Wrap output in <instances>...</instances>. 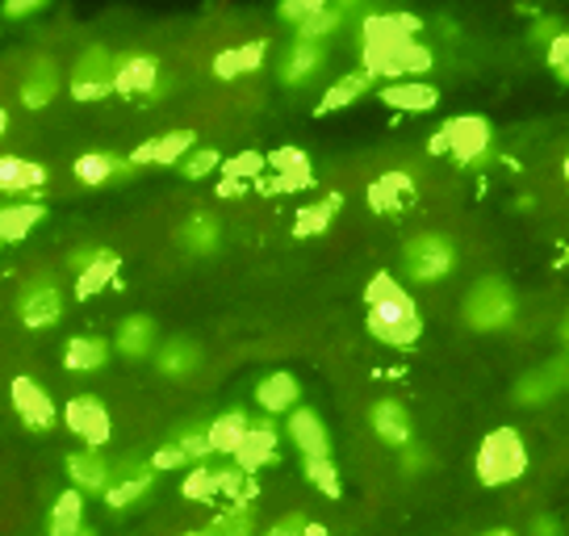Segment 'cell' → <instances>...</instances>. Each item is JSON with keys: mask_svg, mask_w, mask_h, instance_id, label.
Listing matches in <instances>:
<instances>
[{"mask_svg": "<svg viewBox=\"0 0 569 536\" xmlns=\"http://www.w3.org/2000/svg\"><path fill=\"white\" fill-rule=\"evenodd\" d=\"M360 59L373 80L398 85V80H419L431 72V51L419 42V18L410 13H369L360 21Z\"/></svg>", "mask_w": 569, "mask_h": 536, "instance_id": "cell-1", "label": "cell"}, {"mask_svg": "<svg viewBox=\"0 0 569 536\" xmlns=\"http://www.w3.org/2000/svg\"><path fill=\"white\" fill-rule=\"evenodd\" d=\"M365 302H369V331L377 344H386V348H415L419 344L423 315H419V302L410 298V289L393 272H377L365 289Z\"/></svg>", "mask_w": 569, "mask_h": 536, "instance_id": "cell-2", "label": "cell"}, {"mask_svg": "<svg viewBox=\"0 0 569 536\" xmlns=\"http://www.w3.org/2000/svg\"><path fill=\"white\" fill-rule=\"evenodd\" d=\"M478 483L481 486H507L528 474V445L516 428H495L478 445Z\"/></svg>", "mask_w": 569, "mask_h": 536, "instance_id": "cell-3", "label": "cell"}, {"mask_svg": "<svg viewBox=\"0 0 569 536\" xmlns=\"http://www.w3.org/2000/svg\"><path fill=\"white\" fill-rule=\"evenodd\" d=\"M490 143H495V126L486 122V118H478V113H461V118H448L431 135L427 151L431 156H452L457 163L469 168V163H478L490 151Z\"/></svg>", "mask_w": 569, "mask_h": 536, "instance_id": "cell-4", "label": "cell"}, {"mask_svg": "<svg viewBox=\"0 0 569 536\" xmlns=\"http://www.w3.org/2000/svg\"><path fill=\"white\" fill-rule=\"evenodd\" d=\"M402 268H407L410 281L436 286V281H445L448 272L457 268V244L440 231L410 235L407 244H402Z\"/></svg>", "mask_w": 569, "mask_h": 536, "instance_id": "cell-5", "label": "cell"}, {"mask_svg": "<svg viewBox=\"0 0 569 536\" xmlns=\"http://www.w3.org/2000/svg\"><path fill=\"white\" fill-rule=\"evenodd\" d=\"M461 310L473 331H498V327H507V322L516 319V289L507 286L502 277H481L478 286L465 294Z\"/></svg>", "mask_w": 569, "mask_h": 536, "instance_id": "cell-6", "label": "cell"}, {"mask_svg": "<svg viewBox=\"0 0 569 536\" xmlns=\"http://www.w3.org/2000/svg\"><path fill=\"white\" fill-rule=\"evenodd\" d=\"M180 495L193 503H206V499H251L256 490H251L248 474L239 469V465H193V474L184 478V486H180Z\"/></svg>", "mask_w": 569, "mask_h": 536, "instance_id": "cell-7", "label": "cell"}, {"mask_svg": "<svg viewBox=\"0 0 569 536\" xmlns=\"http://www.w3.org/2000/svg\"><path fill=\"white\" fill-rule=\"evenodd\" d=\"M68 89L80 106H97V101L113 97V54H109V47H89L76 59Z\"/></svg>", "mask_w": 569, "mask_h": 536, "instance_id": "cell-8", "label": "cell"}, {"mask_svg": "<svg viewBox=\"0 0 569 536\" xmlns=\"http://www.w3.org/2000/svg\"><path fill=\"white\" fill-rule=\"evenodd\" d=\"M63 424H68V431L80 445L97 448V453H101V448L109 445V436H113V419H109L106 403H101L97 394H76V398H68Z\"/></svg>", "mask_w": 569, "mask_h": 536, "instance_id": "cell-9", "label": "cell"}, {"mask_svg": "<svg viewBox=\"0 0 569 536\" xmlns=\"http://www.w3.org/2000/svg\"><path fill=\"white\" fill-rule=\"evenodd\" d=\"M18 319L30 331H47V327H54V322L63 319V289H59V281L38 277V281H30V286L21 289Z\"/></svg>", "mask_w": 569, "mask_h": 536, "instance_id": "cell-10", "label": "cell"}, {"mask_svg": "<svg viewBox=\"0 0 569 536\" xmlns=\"http://www.w3.org/2000/svg\"><path fill=\"white\" fill-rule=\"evenodd\" d=\"M160 483V474L156 469H147V465H139L134 457H126L122 469L113 465V483H109L106 490V507L118 516V512H130L134 503H142L147 495H151V486Z\"/></svg>", "mask_w": 569, "mask_h": 536, "instance_id": "cell-11", "label": "cell"}, {"mask_svg": "<svg viewBox=\"0 0 569 536\" xmlns=\"http://www.w3.org/2000/svg\"><path fill=\"white\" fill-rule=\"evenodd\" d=\"M264 172H272V180H260V189H272V193H302L315 185L310 156L298 147H281V151L264 156Z\"/></svg>", "mask_w": 569, "mask_h": 536, "instance_id": "cell-12", "label": "cell"}, {"mask_svg": "<svg viewBox=\"0 0 569 536\" xmlns=\"http://www.w3.org/2000/svg\"><path fill=\"white\" fill-rule=\"evenodd\" d=\"M277 448H281V431H277V424H272L268 415H260V419H251L248 436L234 448V465L251 478L256 469H264V465L277 461Z\"/></svg>", "mask_w": 569, "mask_h": 536, "instance_id": "cell-13", "label": "cell"}, {"mask_svg": "<svg viewBox=\"0 0 569 536\" xmlns=\"http://www.w3.org/2000/svg\"><path fill=\"white\" fill-rule=\"evenodd\" d=\"M9 398H13V411H18V419L30 431H51L54 428L59 411H54L51 394L42 390L34 377H13V386H9Z\"/></svg>", "mask_w": 569, "mask_h": 536, "instance_id": "cell-14", "label": "cell"}, {"mask_svg": "<svg viewBox=\"0 0 569 536\" xmlns=\"http://www.w3.org/2000/svg\"><path fill=\"white\" fill-rule=\"evenodd\" d=\"M160 85V59L156 54L126 51L113 54V92L118 97H142Z\"/></svg>", "mask_w": 569, "mask_h": 536, "instance_id": "cell-15", "label": "cell"}, {"mask_svg": "<svg viewBox=\"0 0 569 536\" xmlns=\"http://www.w3.org/2000/svg\"><path fill=\"white\" fill-rule=\"evenodd\" d=\"M284 431H289V440H293V448L302 453L306 461L331 457V431H327V424L319 419V411H310V407H293Z\"/></svg>", "mask_w": 569, "mask_h": 536, "instance_id": "cell-16", "label": "cell"}, {"mask_svg": "<svg viewBox=\"0 0 569 536\" xmlns=\"http://www.w3.org/2000/svg\"><path fill=\"white\" fill-rule=\"evenodd\" d=\"M197 147V135L193 130H163V135H156V139H147L142 147H134L126 160L130 163H156V168H177L189 151Z\"/></svg>", "mask_w": 569, "mask_h": 536, "instance_id": "cell-17", "label": "cell"}, {"mask_svg": "<svg viewBox=\"0 0 569 536\" xmlns=\"http://www.w3.org/2000/svg\"><path fill=\"white\" fill-rule=\"evenodd\" d=\"M369 424H373L377 440L390 448H407L415 440V419H410L407 403H398V398H377Z\"/></svg>", "mask_w": 569, "mask_h": 536, "instance_id": "cell-18", "label": "cell"}, {"mask_svg": "<svg viewBox=\"0 0 569 536\" xmlns=\"http://www.w3.org/2000/svg\"><path fill=\"white\" fill-rule=\"evenodd\" d=\"M68 478H71V490H80L84 499L89 495H106L109 483H113V465L97 448H76L68 457Z\"/></svg>", "mask_w": 569, "mask_h": 536, "instance_id": "cell-19", "label": "cell"}, {"mask_svg": "<svg viewBox=\"0 0 569 536\" xmlns=\"http://www.w3.org/2000/svg\"><path fill=\"white\" fill-rule=\"evenodd\" d=\"M109 348H118V353L130 360H147L160 348V322L151 319V315H126V319L118 322Z\"/></svg>", "mask_w": 569, "mask_h": 536, "instance_id": "cell-20", "label": "cell"}, {"mask_svg": "<svg viewBox=\"0 0 569 536\" xmlns=\"http://www.w3.org/2000/svg\"><path fill=\"white\" fill-rule=\"evenodd\" d=\"M415 180L407 172H386V177H377L369 185V210L373 215H407L410 206H415Z\"/></svg>", "mask_w": 569, "mask_h": 536, "instance_id": "cell-21", "label": "cell"}, {"mask_svg": "<svg viewBox=\"0 0 569 536\" xmlns=\"http://www.w3.org/2000/svg\"><path fill=\"white\" fill-rule=\"evenodd\" d=\"M322 63H327V51H322L319 42H289L281 54V68H277V76H281V85H289V89H298V85H306V80H315V76L322 72Z\"/></svg>", "mask_w": 569, "mask_h": 536, "instance_id": "cell-22", "label": "cell"}, {"mask_svg": "<svg viewBox=\"0 0 569 536\" xmlns=\"http://www.w3.org/2000/svg\"><path fill=\"white\" fill-rule=\"evenodd\" d=\"M256 407L272 419V415H289L293 407H302V386H298V377L277 369V374H268L260 386H256Z\"/></svg>", "mask_w": 569, "mask_h": 536, "instance_id": "cell-23", "label": "cell"}, {"mask_svg": "<svg viewBox=\"0 0 569 536\" xmlns=\"http://www.w3.org/2000/svg\"><path fill=\"white\" fill-rule=\"evenodd\" d=\"M51 177V168H42L38 160H26V156H0V193L4 197H21L42 189Z\"/></svg>", "mask_w": 569, "mask_h": 536, "instance_id": "cell-24", "label": "cell"}, {"mask_svg": "<svg viewBox=\"0 0 569 536\" xmlns=\"http://www.w3.org/2000/svg\"><path fill=\"white\" fill-rule=\"evenodd\" d=\"M63 85V76H59V63L54 59H34L26 76H21V106L26 109H42L54 101V92Z\"/></svg>", "mask_w": 569, "mask_h": 536, "instance_id": "cell-25", "label": "cell"}, {"mask_svg": "<svg viewBox=\"0 0 569 536\" xmlns=\"http://www.w3.org/2000/svg\"><path fill=\"white\" fill-rule=\"evenodd\" d=\"M218 197H239L248 193L256 180L264 177V156L260 151H239V156H231V160H222V168H218Z\"/></svg>", "mask_w": 569, "mask_h": 536, "instance_id": "cell-26", "label": "cell"}, {"mask_svg": "<svg viewBox=\"0 0 569 536\" xmlns=\"http://www.w3.org/2000/svg\"><path fill=\"white\" fill-rule=\"evenodd\" d=\"M109 353L113 348H109L106 336H71L68 348H63V369L76 377H92L106 369Z\"/></svg>", "mask_w": 569, "mask_h": 536, "instance_id": "cell-27", "label": "cell"}, {"mask_svg": "<svg viewBox=\"0 0 569 536\" xmlns=\"http://www.w3.org/2000/svg\"><path fill=\"white\" fill-rule=\"evenodd\" d=\"M47 536H92V524L84 519V495H80V490L68 486V490L51 503Z\"/></svg>", "mask_w": 569, "mask_h": 536, "instance_id": "cell-28", "label": "cell"}, {"mask_svg": "<svg viewBox=\"0 0 569 536\" xmlns=\"http://www.w3.org/2000/svg\"><path fill=\"white\" fill-rule=\"evenodd\" d=\"M118 272H122V256H118V251H109V248H101L89 265L76 272V298L84 302V298L106 294V289L118 281Z\"/></svg>", "mask_w": 569, "mask_h": 536, "instance_id": "cell-29", "label": "cell"}, {"mask_svg": "<svg viewBox=\"0 0 569 536\" xmlns=\"http://www.w3.org/2000/svg\"><path fill=\"white\" fill-rule=\"evenodd\" d=\"M71 177L80 185H109L118 177H130V160L113 156V151H84L80 160L71 163Z\"/></svg>", "mask_w": 569, "mask_h": 536, "instance_id": "cell-30", "label": "cell"}, {"mask_svg": "<svg viewBox=\"0 0 569 536\" xmlns=\"http://www.w3.org/2000/svg\"><path fill=\"white\" fill-rule=\"evenodd\" d=\"M390 109H402V113H431L440 106V92L431 85H419V80H398V85H381L377 92Z\"/></svg>", "mask_w": 569, "mask_h": 536, "instance_id": "cell-31", "label": "cell"}, {"mask_svg": "<svg viewBox=\"0 0 569 536\" xmlns=\"http://www.w3.org/2000/svg\"><path fill=\"white\" fill-rule=\"evenodd\" d=\"M177 244L184 251H193V256H210V251L222 248V222L213 215H189L184 222H180V231H177Z\"/></svg>", "mask_w": 569, "mask_h": 536, "instance_id": "cell-32", "label": "cell"}, {"mask_svg": "<svg viewBox=\"0 0 569 536\" xmlns=\"http://www.w3.org/2000/svg\"><path fill=\"white\" fill-rule=\"evenodd\" d=\"M256 519H260L256 503L234 499V503H227V507H222L206 528H201V536H256Z\"/></svg>", "mask_w": 569, "mask_h": 536, "instance_id": "cell-33", "label": "cell"}, {"mask_svg": "<svg viewBox=\"0 0 569 536\" xmlns=\"http://www.w3.org/2000/svg\"><path fill=\"white\" fill-rule=\"evenodd\" d=\"M264 54H268L264 38H256V42H239V47H231V51H222L218 59H213V76H218V80H234V76L260 72Z\"/></svg>", "mask_w": 569, "mask_h": 536, "instance_id": "cell-34", "label": "cell"}, {"mask_svg": "<svg viewBox=\"0 0 569 536\" xmlns=\"http://www.w3.org/2000/svg\"><path fill=\"white\" fill-rule=\"evenodd\" d=\"M47 218L42 201H18V206H0V244H21Z\"/></svg>", "mask_w": 569, "mask_h": 536, "instance_id": "cell-35", "label": "cell"}, {"mask_svg": "<svg viewBox=\"0 0 569 536\" xmlns=\"http://www.w3.org/2000/svg\"><path fill=\"white\" fill-rule=\"evenodd\" d=\"M251 415L248 411H222L213 424H206V440H210V453H222V457H234L239 440L248 436Z\"/></svg>", "mask_w": 569, "mask_h": 536, "instance_id": "cell-36", "label": "cell"}, {"mask_svg": "<svg viewBox=\"0 0 569 536\" xmlns=\"http://www.w3.org/2000/svg\"><path fill=\"white\" fill-rule=\"evenodd\" d=\"M339 210H343V197L339 193H327L322 201H310V206H302L298 218H293V235H298V239H315V235H322L336 222Z\"/></svg>", "mask_w": 569, "mask_h": 536, "instance_id": "cell-37", "label": "cell"}, {"mask_svg": "<svg viewBox=\"0 0 569 536\" xmlns=\"http://www.w3.org/2000/svg\"><path fill=\"white\" fill-rule=\"evenodd\" d=\"M373 85H377L373 76L360 72V68H356V72H348V76H339L336 85H331V89L322 92L319 113H336V109L352 106V101H360V97H365V92L373 89Z\"/></svg>", "mask_w": 569, "mask_h": 536, "instance_id": "cell-38", "label": "cell"}, {"mask_svg": "<svg viewBox=\"0 0 569 536\" xmlns=\"http://www.w3.org/2000/svg\"><path fill=\"white\" fill-rule=\"evenodd\" d=\"M561 381H566V374H561V360H557V365H545L532 377H523L516 386V398L528 403V407H540V403H549L552 394L561 390Z\"/></svg>", "mask_w": 569, "mask_h": 536, "instance_id": "cell-39", "label": "cell"}, {"mask_svg": "<svg viewBox=\"0 0 569 536\" xmlns=\"http://www.w3.org/2000/svg\"><path fill=\"white\" fill-rule=\"evenodd\" d=\"M197 360H201V348L193 340H168L160 348L156 365H160L163 377H193Z\"/></svg>", "mask_w": 569, "mask_h": 536, "instance_id": "cell-40", "label": "cell"}, {"mask_svg": "<svg viewBox=\"0 0 569 536\" xmlns=\"http://www.w3.org/2000/svg\"><path fill=\"white\" fill-rule=\"evenodd\" d=\"M306 483L315 486V490H322L327 499H339V469L331 457H319V461H306Z\"/></svg>", "mask_w": 569, "mask_h": 536, "instance_id": "cell-41", "label": "cell"}, {"mask_svg": "<svg viewBox=\"0 0 569 536\" xmlns=\"http://www.w3.org/2000/svg\"><path fill=\"white\" fill-rule=\"evenodd\" d=\"M180 163H184V168H180L184 180H206L213 168H222V156H218V147H193Z\"/></svg>", "mask_w": 569, "mask_h": 536, "instance_id": "cell-42", "label": "cell"}, {"mask_svg": "<svg viewBox=\"0 0 569 536\" xmlns=\"http://www.w3.org/2000/svg\"><path fill=\"white\" fill-rule=\"evenodd\" d=\"M147 469H156V474H168V469H189V457H184V453H180V448L168 440V445H160L156 453H151Z\"/></svg>", "mask_w": 569, "mask_h": 536, "instance_id": "cell-43", "label": "cell"}, {"mask_svg": "<svg viewBox=\"0 0 569 536\" xmlns=\"http://www.w3.org/2000/svg\"><path fill=\"white\" fill-rule=\"evenodd\" d=\"M545 54H549V68L557 72V80H566L569 76V34H557L545 47Z\"/></svg>", "mask_w": 569, "mask_h": 536, "instance_id": "cell-44", "label": "cell"}, {"mask_svg": "<svg viewBox=\"0 0 569 536\" xmlns=\"http://www.w3.org/2000/svg\"><path fill=\"white\" fill-rule=\"evenodd\" d=\"M322 0H284L281 9H277V18L281 21H289V26H293V30H298V26H302L306 18H310V13H315V9H319Z\"/></svg>", "mask_w": 569, "mask_h": 536, "instance_id": "cell-45", "label": "cell"}, {"mask_svg": "<svg viewBox=\"0 0 569 536\" xmlns=\"http://www.w3.org/2000/svg\"><path fill=\"white\" fill-rule=\"evenodd\" d=\"M306 524H310V519H306L302 512H289V516L277 519V524H272V528H268L264 536H302V533H306Z\"/></svg>", "mask_w": 569, "mask_h": 536, "instance_id": "cell-46", "label": "cell"}, {"mask_svg": "<svg viewBox=\"0 0 569 536\" xmlns=\"http://www.w3.org/2000/svg\"><path fill=\"white\" fill-rule=\"evenodd\" d=\"M0 13L9 21H26V18H34V13H42V0H9Z\"/></svg>", "mask_w": 569, "mask_h": 536, "instance_id": "cell-47", "label": "cell"}, {"mask_svg": "<svg viewBox=\"0 0 569 536\" xmlns=\"http://www.w3.org/2000/svg\"><path fill=\"white\" fill-rule=\"evenodd\" d=\"M402 465H407V474H419L423 465H431V453H427L423 445H415V440H410V445L402 448Z\"/></svg>", "mask_w": 569, "mask_h": 536, "instance_id": "cell-48", "label": "cell"}, {"mask_svg": "<svg viewBox=\"0 0 569 536\" xmlns=\"http://www.w3.org/2000/svg\"><path fill=\"white\" fill-rule=\"evenodd\" d=\"M557 34H566V30H561V21H552V18H540V21H536V30H532L536 42H545V47H549V42Z\"/></svg>", "mask_w": 569, "mask_h": 536, "instance_id": "cell-49", "label": "cell"}, {"mask_svg": "<svg viewBox=\"0 0 569 536\" xmlns=\"http://www.w3.org/2000/svg\"><path fill=\"white\" fill-rule=\"evenodd\" d=\"M532 536H561V524H557V519H549V516H540L532 524Z\"/></svg>", "mask_w": 569, "mask_h": 536, "instance_id": "cell-50", "label": "cell"}, {"mask_svg": "<svg viewBox=\"0 0 569 536\" xmlns=\"http://www.w3.org/2000/svg\"><path fill=\"white\" fill-rule=\"evenodd\" d=\"M97 251H101V248H97V244H89V248H76V251H71V268L80 272V268L89 265V260H92V256H97Z\"/></svg>", "mask_w": 569, "mask_h": 536, "instance_id": "cell-51", "label": "cell"}, {"mask_svg": "<svg viewBox=\"0 0 569 536\" xmlns=\"http://www.w3.org/2000/svg\"><path fill=\"white\" fill-rule=\"evenodd\" d=\"M302 536H327V528H322V524H306Z\"/></svg>", "mask_w": 569, "mask_h": 536, "instance_id": "cell-52", "label": "cell"}, {"mask_svg": "<svg viewBox=\"0 0 569 536\" xmlns=\"http://www.w3.org/2000/svg\"><path fill=\"white\" fill-rule=\"evenodd\" d=\"M4 130H9V109L0 106V135H4Z\"/></svg>", "mask_w": 569, "mask_h": 536, "instance_id": "cell-53", "label": "cell"}, {"mask_svg": "<svg viewBox=\"0 0 569 536\" xmlns=\"http://www.w3.org/2000/svg\"><path fill=\"white\" fill-rule=\"evenodd\" d=\"M481 536H519V533H511V528H490V533H481Z\"/></svg>", "mask_w": 569, "mask_h": 536, "instance_id": "cell-54", "label": "cell"}]
</instances>
